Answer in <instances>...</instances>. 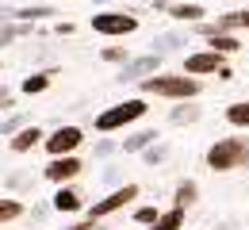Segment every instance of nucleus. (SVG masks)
<instances>
[{
	"instance_id": "obj_4",
	"label": "nucleus",
	"mask_w": 249,
	"mask_h": 230,
	"mask_svg": "<svg viewBox=\"0 0 249 230\" xmlns=\"http://www.w3.org/2000/svg\"><path fill=\"white\" fill-rule=\"evenodd\" d=\"M92 27L100 35H130L138 27V19L123 16V12H100V16H92Z\"/></svg>"
},
{
	"instance_id": "obj_15",
	"label": "nucleus",
	"mask_w": 249,
	"mask_h": 230,
	"mask_svg": "<svg viewBox=\"0 0 249 230\" xmlns=\"http://www.w3.org/2000/svg\"><path fill=\"white\" fill-rule=\"evenodd\" d=\"M196 196H199V188H196L192 180H184V184L177 188V203H180V207H188V203H192V199H196Z\"/></svg>"
},
{
	"instance_id": "obj_8",
	"label": "nucleus",
	"mask_w": 249,
	"mask_h": 230,
	"mask_svg": "<svg viewBox=\"0 0 249 230\" xmlns=\"http://www.w3.org/2000/svg\"><path fill=\"white\" fill-rule=\"evenodd\" d=\"M81 173V161L77 158H69V154H62V158H54V161L46 165V177L54 180V184H65V180H73Z\"/></svg>"
},
{
	"instance_id": "obj_1",
	"label": "nucleus",
	"mask_w": 249,
	"mask_h": 230,
	"mask_svg": "<svg viewBox=\"0 0 249 230\" xmlns=\"http://www.w3.org/2000/svg\"><path fill=\"white\" fill-rule=\"evenodd\" d=\"M242 161H249V138H218L215 146L207 150V165L215 173H230Z\"/></svg>"
},
{
	"instance_id": "obj_17",
	"label": "nucleus",
	"mask_w": 249,
	"mask_h": 230,
	"mask_svg": "<svg viewBox=\"0 0 249 230\" xmlns=\"http://www.w3.org/2000/svg\"><path fill=\"white\" fill-rule=\"evenodd\" d=\"M46 85H50V77H27V81H23V92H42V88H46Z\"/></svg>"
},
{
	"instance_id": "obj_5",
	"label": "nucleus",
	"mask_w": 249,
	"mask_h": 230,
	"mask_svg": "<svg viewBox=\"0 0 249 230\" xmlns=\"http://www.w3.org/2000/svg\"><path fill=\"white\" fill-rule=\"evenodd\" d=\"M81 146V131L77 127H58V131L46 138V150L54 154V158H62V154H73Z\"/></svg>"
},
{
	"instance_id": "obj_7",
	"label": "nucleus",
	"mask_w": 249,
	"mask_h": 230,
	"mask_svg": "<svg viewBox=\"0 0 249 230\" xmlns=\"http://www.w3.org/2000/svg\"><path fill=\"white\" fill-rule=\"evenodd\" d=\"M222 69V54L218 50H207V54H192L184 62V73H192V77H203V73H218Z\"/></svg>"
},
{
	"instance_id": "obj_16",
	"label": "nucleus",
	"mask_w": 249,
	"mask_h": 230,
	"mask_svg": "<svg viewBox=\"0 0 249 230\" xmlns=\"http://www.w3.org/2000/svg\"><path fill=\"white\" fill-rule=\"evenodd\" d=\"M173 16H177V19H199V16H203V8H199V4H177V8H173Z\"/></svg>"
},
{
	"instance_id": "obj_19",
	"label": "nucleus",
	"mask_w": 249,
	"mask_h": 230,
	"mask_svg": "<svg viewBox=\"0 0 249 230\" xmlns=\"http://www.w3.org/2000/svg\"><path fill=\"white\" fill-rule=\"evenodd\" d=\"M246 27H249V12H246Z\"/></svg>"
},
{
	"instance_id": "obj_9",
	"label": "nucleus",
	"mask_w": 249,
	"mask_h": 230,
	"mask_svg": "<svg viewBox=\"0 0 249 230\" xmlns=\"http://www.w3.org/2000/svg\"><path fill=\"white\" fill-rule=\"evenodd\" d=\"M184 227V207L177 203V207H169V211H161V219L150 223V230H180Z\"/></svg>"
},
{
	"instance_id": "obj_3",
	"label": "nucleus",
	"mask_w": 249,
	"mask_h": 230,
	"mask_svg": "<svg viewBox=\"0 0 249 230\" xmlns=\"http://www.w3.org/2000/svg\"><path fill=\"white\" fill-rule=\"evenodd\" d=\"M142 115H146V104H142V100H126V104H115L111 111H104V115L96 119V127H100V131H115V127L134 123V119H142Z\"/></svg>"
},
{
	"instance_id": "obj_14",
	"label": "nucleus",
	"mask_w": 249,
	"mask_h": 230,
	"mask_svg": "<svg viewBox=\"0 0 249 230\" xmlns=\"http://www.w3.org/2000/svg\"><path fill=\"white\" fill-rule=\"evenodd\" d=\"M23 215V207L16 203V199H0V223H12V219H19Z\"/></svg>"
},
{
	"instance_id": "obj_6",
	"label": "nucleus",
	"mask_w": 249,
	"mask_h": 230,
	"mask_svg": "<svg viewBox=\"0 0 249 230\" xmlns=\"http://www.w3.org/2000/svg\"><path fill=\"white\" fill-rule=\"evenodd\" d=\"M134 196H138V188H134V184H126V188H119V192H111L107 199H100V203H92V211H89V219H104V215H111V211H119L123 203H130Z\"/></svg>"
},
{
	"instance_id": "obj_12",
	"label": "nucleus",
	"mask_w": 249,
	"mask_h": 230,
	"mask_svg": "<svg viewBox=\"0 0 249 230\" xmlns=\"http://www.w3.org/2000/svg\"><path fill=\"white\" fill-rule=\"evenodd\" d=\"M226 119H230L234 127H249V100H242V104H230V107H226Z\"/></svg>"
},
{
	"instance_id": "obj_11",
	"label": "nucleus",
	"mask_w": 249,
	"mask_h": 230,
	"mask_svg": "<svg viewBox=\"0 0 249 230\" xmlns=\"http://www.w3.org/2000/svg\"><path fill=\"white\" fill-rule=\"evenodd\" d=\"M211 50H218V54H238L242 42H238L234 35H226V31H215L211 35Z\"/></svg>"
},
{
	"instance_id": "obj_10",
	"label": "nucleus",
	"mask_w": 249,
	"mask_h": 230,
	"mask_svg": "<svg viewBox=\"0 0 249 230\" xmlns=\"http://www.w3.org/2000/svg\"><path fill=\"white\" fill-rule=\"evenodd\" d=\"M38 142H42V131H38V127H27V131H19L16 138H12V150H16V154H23V150L38 146Z\"/></svg>"
},
{
	"instance_id": "obj_18",
	"label": "nucleus",
	"mask_w": 249,
	"mask_h": 230,
	"mask_svg": "<svg viewBox=\"0 0 249 230\" xmlns=\"http://www.w3.org/2000/svg\"><path fill=\"white\" fill-rule=\"evenodd\" d=\"M134 219H138V223H157L161 215H157V207H138V211H134Z\"/></svg>"
},
{
	"instance_id": "obj_13",
	"label": "nucleus",
	"mask_w": 249,
	"mask_h": 230,
	"mask_svg": "<svg viewBox=\"0 0 249 230\" xmlns=\"http://www.w3.org/2000/svg\"><path fill=\"white\" fill-rule=\"evenodd\" d=\"M54 207H58V211H77V207H81V199H77V192L62 188V192L54 196Z\"/></svg>"
},
{
	"instance_id": "obj_2",
	"label": "nucleus",
	"mask_w": 249,
	"mask_h": 230,
	"mask_svg": "<svg viewBox=\"0 0 249 230\" xmlns=\"http://www.w3.org/2000/svg\"><path fill=\"white\" fill-rule=\"evenodd\" d=\"M142 88L146 92H154V96H173V100H188L199 92V81L184 73V77H169V73H161V77H146L142 81Z\"/></svg>"
}]
</instances>
